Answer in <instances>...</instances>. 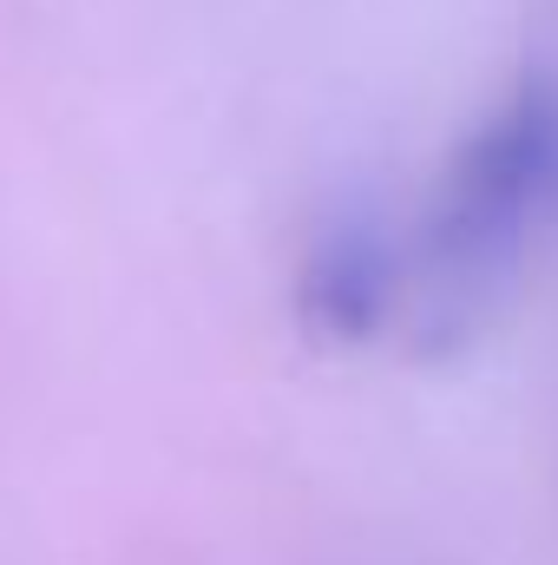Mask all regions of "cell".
<instances>
[{
  "label": "cell",
  "instance_id": "cell-2",
  "mask_svg": "<svg viewBox=\"0 0 558 565\" xmlns=\"http://www.w3.org/2000/svg\"><path fill=\"white\" fill-rule=\"evenodd\" d=\"M289 309L315 349H382L408 335L415 316L408 224H395L382 204L362 198L329 204L296 244Z\"/></svg>",
  "mask_w": 558,
  "mask_h": 565
},
{
  "label": "cell",
  "instance_id": "cell-1",
  "mask_svg": "<svg viewBox=\"0 0 558 565\" xmlns=\"http://www.w3.org/2000/svg\"><path fill=\"white\" fill-rule=\"evenodd\" d=\"M558 244V73L513 79L440 158L408 217L415 355L473 349Z\"/></svg>",
  "mask_w": 558,
  "mask_h": 565
}]
</instances>
